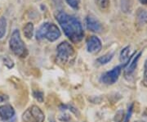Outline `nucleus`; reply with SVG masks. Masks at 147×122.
I'll list each match as a JSON object with an SVG mask.
<instances>
[{
    "instance_id": "5",
    "label": "nucleus",
    "mask_w": 147,
    "mask_h": 122,
    "mask_svg": "<svg viewBox=\"0 0 147 122\" xmlns=\"http://www.w3.org/2000/svg\"><path fill=\"white\" fill-rule=\"evenodd\" d=\"M121 71H122V67L120 66H117L112 70H110L102 75L100 77V81L105 85H114L115 83L117 82V80H119Z\"/></svg>"
},
{
    "instance_id": "3",
    "label": "nucleus",
    "mask_w": 147,
    "mask_h": 122,
    "mask_svg": "<svg viewBox=\"0 0 147 122\" xmlns=\"http://www.w3.org/2000/svg\"><path fill=\"white\" fill-rule=\"evenodd\" d=\"M9 48L11 51L21 58H25L28 56V49L23 42L21 36V33L18 30H13L10 39H9Z\"/></svg>"
},
{
    "instance_id": "25",
    "label": "nucleus",
    "mask_w": 147,
    "mask_h": 122,
    "mask_svg": "<svg viewBox=\"0 0 147 122\" xmlns=\"http://www.w3.org/2000/svg\"><path fill=\"white\" fill-rule=\"evenodd\" d=\"M9 98L8 96L5 95V94H0V103L1 102H5L8 101Z\"/></svg>"
},
{
    "instance_id": "18",
    "label": "nucleus",
    "mask_w": 147,
    "mask_h": 122,
    "mask_svg": "<svg viewBox=\"0 0 147 122\" xmlns=\"http://www.w3.org/2000/svg\"><path fill=\"white\" fill-rule=\"evenodd\" d=\"M22 119H23V121L25 122H35V121L32 117L30 109H28V110H26V112H24V114L22 116Z\"/></svg>"
},
{
    "instance_id": "21",
    "label": "nucleus",
    "mask_w": 147,
    "mask_h": 122,
    "mask_svg": "<svg viewBox=\"0 0 147 122\" xmlns=\"http://www.w3.org/2000/svg\"><path fill=\"white\" fill-rule=\"evenodd\" d=\"M69 6L74 9H78L79 7V0H65Z\"/></svg>"
},
{
    "instance_id": "14",
    "label": "nucleus",
    "mask_w": 147,
    "mask_h": 122,
    "mask_svg": "<svg viewBox=\"0 0 147 122\" xmlns=\"http://www.w3.org/2000/svg\"><path fill=\"white\" fill-rule=\"evenodd\" d=\"M114 55H115L114 53H107V54H105L104 56H101L99 58L96 59V62L98 64H100V65H105L108 62H110V61L113 59Z\"/></svg>"
},
{
    "instance_id": "10",
    "label": "nucleus",
    "mask_w": 147,
    "mask_h": 122,
    "mask_svg": "<svg viewBox=\"0 0 147 122\" xmlns=\"http://www.w3.org/2000/svg\"><path fill=\"white\" fill-rule=\"evenodd\" d=\"M141 56H142V52H140V53L137 54L135 57H133V58L131 61V62L130 64L128 65V66L127 67L126 69H125V71H124V74L125 75H131L134 71H135V70L137 68V64H138V62H139V59L141 58Z\"/></svg>"
},
{
    "instance_id": "19",
    "label": "nucleus",
    "mask_w": 147,
    "mask_h": 122,
    "mask_svg": "<svg viewBox=\"0 0 147 122\" xmlns=\"http://www.w3.org/2000/svg\"><path fill=\"white\" fill-rule=\"evenodd\" d=\"M123 118H124V112H123V110L120 109L115 113L114 121H115V122H122Z\"/></svg>"
},
{
    "instance_id": "28",
    "label": "nucleus",
    "mask_w": 147,
    "mask_h": 122,
    "mask_svg": "<svg viewBox=\"0 0 147 122\" xmlns=\"http://www.w3.org/2000/svg\"><path fill=\"white\" fill-rule=\"evenodd\" d=\"M136 122H146V121H136Z\"/></svg>"
},
{
    "instance_id": "13",
    "label": "nucleus",
    "mask_w": 147,
    "mask_h": 122,
    "mask_svg": "<svg viewBox=\"0 0 147 122\" xmlns=\"http://www.w3.org/2000/svg\"><path fill=\"white\" fill-rule=\"evenodd\" d=\"M137 20L139 24L145 25L147 22V11L140 8L137 12Z\"/></svg>"
},
{
    "instance_id": "27",
    "label": "nucleus",
    "mask_w": 147,
    "mask_h": 122,
    "mask_svg": "<svg viewBox=\"0 0 147 122\" xmlns=\"http://www.w3.org/2000/svg\"><path fill=\"white\" fill-rule=\"evenodd\" d=\"M49 122H56V121H55L54 120H51V121H49Z\"/></svg>"
},
{
    "instance_id": "12",
    "label": "nucleus",
    "mask_w": 147,
    "mask_h": 122,
    "mask_svg": "<svg viewBox=\"0 0 147 122\" xmlns=\"http://www.w3.org/2000/svg\"><path fill=\"white\" fill-rule=\"evenodd\" d=\"M34 27L32 22H29L27 23L26 25L24 26L23 28V33H24V35L25 37L28 39H30L34 35Z\"/></svg>"
},
{
    "instance_id": "7",
    "label": "nucleus",
    "mask_w": 147,
    "mask_h": 122,
    "mask_svg": "<svg viewBox=\"0 0 147 122\" xmlns=\"http://www.w3.org/2000/svg\"><path fill=\"white\" fill-rule=\"evenodd\" d=\"M15 110L9 104L0 106V120L3 121H10L15 117Z\"/></svg>"
},
{
    "instance_id": "6",
    "label": "nucleus",
    "mask_w": 147,
    "mask_h": 122,
    "mask_svg": "<svg viewBox=\"0 0 147 122\" xmlns=\"http://www.w3.org/2000/svg\"><path fill=\"white\" fill-rule=\"evenodd\" d=\"M102 48V43L100 39L96 36H91L87 41V49L88 52L91 53H97Z\"/></svg>"
},
{
    "instance_id": "20",
    "label": "nucleus",
    "mask_w": 147,
    "mask_h": 122,
    "mask_svg": "<svg viewBox=\"0 0 147 122\" xmlns=\"http://www.w3.org/2000/svg\"><path fill=\"white\" fill-rule=\"evenodd\" d=\"M33 95L34 97V98L36 99L38 102H42L44 100V96H43V93L41 91H34L33 92Z\"/></svg>"
},
{
    "instance_id": "23",
    "label": "nucleus",
    "mask_w": 147,
    "mask_h": 122,
    "mask_svg": "<svg viewBox=\"0 0 147 122\" xmlns=\"http://www.w3.org/2000/svg\"><path fill=\"white\" fill-rule=\"evenodd\" d=\"M133 103H131L130 106L128 107V111H127V113L125 116V120H124V122H129L130 119H131V114H132V111H133Z\"/></svg>"
},
{
    "instance_id": "17",
    "label": "nucleus",
    "mask_w": 147,
    "mask_h": 122,
    "mask_svg": "<svg viewBox=\"0 0 147 122\" xmlns=\"http://www.w3.org/2000/svg\"><path fill=\"white\" fill-rule=\"evenodd\" d=\"M95 2L101 10H105L110 7V0H95Z\"/></svg>"
},
{
    "instance_id": "4",
    "label": "nucleus",
    "mask_w": 147,
    "mask_h": 122,
    "mask_svg": "<svg viewBox=\"0 0 147 122\" xmlns=\"http://www.w3.org/2000/svg\"><path fill=\"white\" fill-rule=\"evenodd\" d=\"M57 58L63 63H65L69 61L74 56V48L67 41L61 42L57 47Z\"/></svg>"
},
{
    "instance_id": "15",
    "label": "nucleus",
    "mask_w": 147,
    "mask_h": 122,
    "mask_svg": "<svg viewBox=\"0 0 147 122\" xmlns=\"http://www.w3.org/2000/svg\"><path fill=\"white\" fill-rule=\"evenodd\" d=\"M7 20L5 17L1 16L0 17V39H3L5 35L6 31H7Z\"/></svg>"
},
{
    "instance_id": "22",
    "label": "nucleus",
    "mask_w": 147,
    "mask_h": 122,
    "mask_svg": "<svg viewBox=\"0 0 147 122\" xmlns=\"http://www.w3.org/2000/svg\"><path fill=\"white\" fill-rule=\"evenodd\" d=\"M58 120H59L60 121L68 122L69 121V120H70V116L69 115L68 113L63 112L62 114L59 115V117H58Z\"/></svg>"
},
{
    "instance_id": "16",
    "label": "nucleus",
    "mask_w": 147,
    "mask_h": 122,
    "mask_svg": "<svg viewBox=\"0 0 147 122\" xmlns=\"http://www.w3.org/2000/svg\"><path fill=\"white\" fill-rule=\"evenodd\" d=\"M2 61H3V64L5 65L8 69H12L14 67V66H15V63H14L13 60L9 56H7V55L3 56L2 57Z\"/></svg>"
},
{
    "instance_id": "1",
    "label": "nucleus",
    "mask_w": 147,
    "mask_h": 122,
    "mask_svg": "<svg viewBox=\"0 0 147 122\" xmlns=\"http://www.w3.org/2000/svg\"><path fill=\"white\" fill-rule=\"evenodd\" d=\"M56 19L63 30L65 35L73 43L80 42L84 36V32L81 22L73 16L64 12H59Z\"/></svg>"
},
{
    "instance_id": "24",
    "label": "nucleus",
    "mask_w": 147,
    "mask_h": 122,
    "mask_svg": "<svg viewBox=\"0 0 147 122\" xmlns=\"http://www.w3.org/2000/svg\"><path fill=\"white\" fill-rule=\"evenodd\" d=\"M143 85L147 87V60L145 62L144 66V75H143Z\"/></svg>"
},
{
    "instance_id": "9",
    "label": "nucleus",
    "mask_w": 147,
    "mask_h": 122,
    "mask_svg": "<svg viewBox=\"0 0 147 122\" xmlns=\"http://www.w3.org/2000/svg\"><path fill=\"white\" fill-rule=\"evenodd\" d=\"M30 111L33 119L35 121V122H44V120H45L44 113L38 106L34 105L30 108Z\"/></svg>"
},
{
    "instance_id": "2",
    "label": "nucleus",
    "mask_w": 147,
    "mask_h": 122,
    "mask_svg": "<svg viewBox=\"0 0 147 122\" xmlns=\"http://www.w3.org/2000/svg\"><path fill=\"white\" fill-rule=\"evenodd\" d=\"M61 30L57 26L50 22H44L37 30L36 39L38 40L46 39L50 42H54L61 37Z\"/></svg>"
},
{
    "instance_id": "8",
    "label": "nucleus",
    "mask_w": 147,
    "mask_h": 122,
    "mask_svg": "<svg viewBox=\"0 0 147 122\" xmlns=\"http://www.w3.org/2000/svg\"><path fill=\"white\" fill-rule=\"evenodd\" d=\"M85 24H86V27L87 29L92 32H100L102 26L100 22L97 19H96L93 16H88L86 17L85 20Z\"/></svg>"
},
{
    "instance_id": "11",
    "label": "nucleus",
    "mask_w": 147,
    "mask_h": 122,
    "mask_svg": "<svg viewBox=\"0 0 147 122\" xmlns=\"http://www.w3.org/2000/svg\"><path fill=\"white\" fill-rule=\"evenodd\" d=\"M131 58L130 56V47L127 46L124 48L122 49L119 56V60H120L121 63L123 64L124 66L127 65V63L129 62V61L131 60Z\"/></svg>"
},
{
    "instance_id": "26",
    "label": "nucleus",
    "mask_w": 147,
    "mask_h": 122,
    "mask_svg": "<svg viewBox=\"0 0 147 122\" xmlns=\"http://www.w3.org/2000/svg\"><path fill=\"white\" fill-rule=\"evenodd\" d=\"M141 2V3L143 5H146L147 4V0H139Z\"/></svg>"
}]
</instances>
